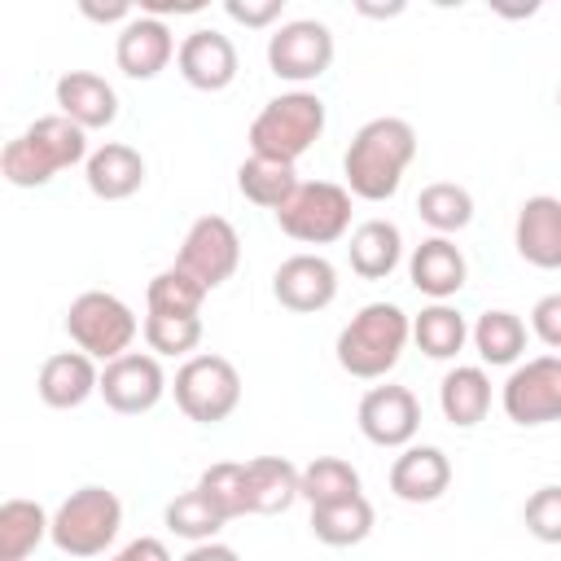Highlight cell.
I'll return each mask as SVG.
<instances>
[{
	"mask_svg": "<svg viewBox=\"0 0 561 561\" xmlns=\"http://www.w3.org/2000/svg\"><path fill=\"white\" fill-rule=\"evenodd\" d=\"M416 215L434 228V237H451V232H460V228L473 224V197L456 180H434V184L421 188Z\"/></svg>",
	"mask_w": 561,
	"mask_h": 561,
	"instance_id": "cell-30",
	"label": "cell"
},
{
	"mask_svg": "<svg viewBox=\"0 0 561 561\" xmlns=\"http://www.w3.org/2000/svg\"><path fill=\"white\" fill-rule=\"evenodd\" d=\"M280 9H285V0H228L224 4V13L241 26H267L280 18Z\"/></svg>",
	"mask_w": 561,
	"mask_h": 561,
	"instance_id": "cell-39",
	"label": "cell"
},
{
	"mask_svg": "<svg viewBox=\"0 0 561 561\" xmlns=\"http://www.w3.org/2000/svg\"><path fill=\"white\" fill-rule=\"evenodd\" d=\"M408 337H412V320L394 302H368L342 324L333 351H337L342 373L359 381H377L399 364Z\"/></svg>",
	"mask_w": 561,
	"mask_h": 561,
	"instance_id": "cell-3",
	"label": "cell"
},
{
	"mask_svg": "<svg viewBox=\"0 0 561 561\" xmlns=\"http://www.w3.org/2000/svg\"><path fill=\"white\" fill-rule=\"evenodd\" d=\"M298 478H302V469L289 465L285 456H254V460H245V513H259V517L285 513L294 500H302Z\"/></svg>",
	"mask_w": 561,
	"mask_h": 561,
	"instance_id": "cell-23",
	"label": "cell"
},
{
	"mask_svg": "<svg viewBox=\"0 0 561 561\" xmlns=\"http://www.w3.org/2000/svg\"><path fill=\"white\" fill-rule=\"evenodd\" d=\"M324 101L316 92H280L272 96L254 123H250V153L276 158V162H298L320 136H324Z\"/></svg>",
	"mask_w": 561,
	"mask_h": 561,
	"instance_id": "cell-4",
	"label": "cell"
},
{
	"mask_svg": "<svg viewBox=\"0 0 561 561\" xmlns=\"http://www.w3.org/2000/svg\"><path fill=\"white\" fill-rule=\"evenodd\" d=\"M373 504L364 495H351V500H337V504H320L311 508V535L329 548H355L373 535Z\"/></svg>",
	"mask_w": 561,
	"mask_h": 561,
	"instance_id": "cell-28",
	"label": "cell"
},
{
	"mask_svg": "<svg viewBox=\"0 0 561 561\" xmlns=\"http://www.w3.org/2000/svg\"><path fill=\"white\" fill-rule=\"evenodd\" d=\"M298 184H302L298 171H294L289 162H276V158L250 153V158L237 167V188H241V197L254 202V206H263V210H272V215L294 197Z\"/></svg>",
	"mask_w": 561,
	"mask_h": 561,
	"instance_id": "cell-27",
	"label": "cell"
},
{
	"mask_svg": "<svg viewBox=\"0 0 561 561\" xmlns=\"http://www.w3.org/2000/svg\"><path fill=\"white\" fill-rule=\"evenodd\" d=\"M333 66V31L316 18L280 22L267 35V70L285 83H311Z\"/></svg>",
	"mask_w": 561,
	"mask_h": 561,
	"instance_id": "cell-9",
	"label": "cell"
},
{
	"mask_svg": "<svg viewBox=\"0 0 561 561\" xmlns=\"http://www.w3.org/2000/svg\"><path fill=\"white\" fill-rule=\"evenodd\" d=\"M88 131L66 114H44L0 149V175L13 188H39L57 171L88 162Z\"/></svg>",
	"mask_w": 561,
	"mask_h": 561,
	"instance_id": "cell-2",
	"label": "cell"
},
{
	"mask_svg": "<svg viewBox=\"0 0 561 561\" xmlns=\"http://www.w3.org/2000/svg\"><path fill=\"white\" fill-rule=\"evenodd\" d=\"M145 342L149 351L162 359H175V355H188L197 351L202 342V316H167V311H149L145 316Z\"/></svg>",
	"mask_w": 561,
	"mask_h": 561,
	"instance_id": "cell-35",
	"label": "cell"
},
{
	"mask_svg": "<svg viewBox=\"0 0 561 561\" xmlns=\"http://www.w3.org/2000/svg\"><path fill=\"white\" fill-rule=\"evenodd\" d=\"M438 408L456 430H473L491 412V377L478 364H456L438 386Z\"/></svg>",
	"mask_w": 561,
	"mask_h": 561,
	"instance_id": "cell-25",
	"label": "cell"
},
{
	"mask_svg": "<svg viewBox=\"0 0 561 561\" xmlns=\"http://www.w3.org/2000/svg\"><path fill=\"white\" fill-rule=\"evenodd\" d=\"M175 267H184L206 289H219L241 267V237L224 215H202L184 232V245L175 254Z\"/></svg>",
	"mask_w": 561,
	"mask_h": 561,
	"instance_id": "cell-11",
	"label": "cell"
},
{
	"mask_svg": "<svg viewBox=\"0 0 561 561\" xmlns=\"http://www.w3.org/2000/svg\"><path fill=\"white\" fill-rule=\"evenodd\" d=\"M276 224L285 237L302 245H333L351 228V188L333 180H307L276 210Z\"/></svg>",
	"mask_w": 561,
	"mask_h": 561,
	"instance_id": "cell-8",
	"label": "cell"
},
{
	"mask_svg": "<svg viewBox=\"0 0 561 561\" xmlns=\"http://www.w3.org/2000/svg\"><path fill=\"white\" fill-rule=\"evenodd\" d=\"M206 285L202 280H193L184 267H162L153 280H149V289H145V302H149V311H167V316H202V302H206Z\"/></svg>",
	"mask_w": 561,
	"mask_h": 561,
	"instance_id": "cell-34",
	"label": "cell"
},
{
	"mask_svg": "<svg viewBox=\"0 0 561 561\" xmlns=\"http://www.w3.org/2000/svg\"><path fill=\"white\" fill-rule=\"evenodd\" d=\"M175 53L180 48H175L171 26L162 18H149V13H136L114 39V61L127 79H158Z\"/></svg>",
	"mask_w": 561,
	"mask_h": 561,
	"instance_id": "cell-16",
	"label": "cell"
},
{
	"mask_svg": "<svg viewBox=\"0 0 561 561\" xmlns=\"http://www.w3.org/2000/svg\"><path fill=\"white\" fill-rule=\"evenodd\" d=\"M346 254H351V272L359 280H386L403 259V237L390 219H364L351 232Z\"/></svg>",
	"mask_w": 561,
	"mask_h": 561,
	"instance_id": "cell-24",
	"label": "cell"
},
{
	"mask_svg": "<svg viewBox=\"0 0 561 561\" xmlns=\"http://www.w3.org/2000/svg\"><path fill=\"white\" fill-rule=\"evenodd\" d=\"M530 329L543 346L561 351V294H543L535 307H530Z\"/></svg>",
	"mask_w": 561,
	"mask_h": 561,
	"instance_id": "cell-38",
	"label": "cell"
},
{
	"mask_svg": "<svg viewBox=\"0 0 561 561\" xmlns=\"http://www.w3.org/2000/svg\"><path fill=\"white\" fill-rule=\"evenodd\" d=\"M197 491L232 522L245 517V460H219L197 478Z\"/></svg>",
	"mask_w": 561,
	"mask_h": 561,
	"instance_id": "cell-36",
	"label": "cell"
},
{
	"mask_svg": "<svg viewBox=\"0 0 561 561\" xmlns=\"http://www.w3.org/2000/svg\"><path fill=\"white\" fill-rule=\"evenodd\" d=\"M412 342L430 355V359H456L460 346L469 342V324L456 307L447 302H430L416 320H412Z\"/></svg>",
	"mask_w": 561,
	"mask_h": 561,
	"instance_id": "cell-31",
	"label": "cell"
},
{
	"mask_svg": "<svg viewBox=\"0 0 561 561\" xmlns=\"http://www.w3.org/2000/svg\"><path fill=\"white\" fill-rule=\"evenodd\" d=\"M57 96V114H66L70 123H79L83 131H96V127H110L118 118V92L92 75V70H66L53 88Z\"/></svg>",
	"mask_w": 561,
	"mask_h": 561,
	"instance_id": "cell-20",
	"label": "cell"
},
{
	"mask_svg": "<svg viewBox=\"0 0 561 561\" xmlns=\"http://www.w3.org/2000/svg\"><path fill=\"white\" fill-rule=\"evenodd\" d=\"M272 294L285 311L316 316L337 298V267L324 254H289L272 276Z\"/></svg>",
	"mask_w": 561,
	"mask_h": 561,
	"instance_id": "cell-14",
	"label": "cell"
},
{
	"mask_svg": "<svg viewBox=\"0 0 561 561\" xmlns=\"http://www.w3.org/2000/svg\"><path fill=\"white\" fill-rule=\"evenodd\" d=\"M96 394L105 399V408H114L123 416H140V412L158 408V399L167 394V373L153 351H127L101 368Z\"/></svg>",
	"mask_w": 561,
	"mask_h": 561,
	"instance_id": "cell-12",
	"label": "cell"
},
{
	"mask_svg": "<svg viewBox=\"0 0 561 561\" xmlns=\"http://www.w3.org/2000/svg\"><path fill=\"white\" fill-rule=\"evenodd\" d=\"M517 254L539 272H561V197L535 193L522 202L513 224Z\"/></svg>",
	"mask_w": 561,
	"mask_h": 561,
	"instance_id": "cell-17",
	"label": "cell"
},
{
	"mask_svg": "<svg viewBox=\"0 0 561 561\" xmlns=\"http://www.w3.org/2000/svg\"><path fill=\"white\" fill-rule=\"evenodd\" d=\"M408 276H412V285H416L425 298L447 302L451 294L465 289L469 263H465V254H460V245H456L451 237H425V241L412 250V259H408Z\"/></svg>",
	"mask_w": 561,
	"mask_h": 561,
	"instance_id": "cell-21",
	"label": "cell"
},
{
	"mask_svg": "<svg viewBox=\"0 0 561 561\" xmlns=\"http://www.w3.org/2000/svg\"><path fill=\"white\" fill-rule=\"evenodd\" d=\"M522 522L539 543H561V486L530 491V500L522 508Z\"/></svg>",
	"mask_w": 561,
	"mask_h": 561,
	"instance_id": "cell-37",
	"label": "cell"
},
{
	"mask_svg": "<svg viewBox=\"0 0 561 561\" xmlns=\"http://www.w3.org/2000/svg\"><path fill=\"white\" fill-rule=\"evenodd\" d=\"M298 491H302V500H307L311 508L337 504V500H351V495H364V491H359V469H355L351 460H342V456H316V460L302 469Z\"/></svg>",
	"mask_w": 561,
	"mask_h": 561,
	"instance_id": "cell-32",
	"label": "cell"
},
{
	"mask_svg": "<svg viewBox=\"0 0 561 561\" xmlns=\"http://www.w3.org/2000/svg\"><path fill=\"white\" fill-rule=\"evenodd\" d=\"M83 180H88V193L92 197L123 202V197L140 193V184H145V158H140V149H131L123 140H105L83 162Z\"/></svg>",
	"mask_w": 561,
	"mask_h": 561,
	"instance_id": "cell-22",
	"label": "cell"
},
{
	"mask_svg": "<svg viewBox=\"0 0 561 561\" xmlns=\"http://www.w3.org/2000/svg\"><path fill=\"white\" fill-rule=\"evenodd\" d=\"M557 105H561V92H557Z\"/></svg>",
	"mask_w": 561,
	"mask_h": 561,
	"instance_id": "cell-43",
	"label": "cell"
},
{
	"mask_svg": "<svg viewBox=\"0 0 561 561\" xmlns=\"http://www.w3.org/2000/svg\"><path fill=\"white\" fill-rule=\"evenodd\" d=\"M66 333L75 342V351L110 364L118 355L131 351L136 333H140V320L136 311L118 298V294H105V289H83L70 307H66Z\"/></svg>",
	"mask_w": 561,
	"mask_h": 561,
	"instance_id": "cell-6",
	"label": "cell"
},
{
	"mask_svg": "<svg viewBox=\"0 0 561 561\" xmlns=\"http://www.w3.org/2000/svg\"><path fill=\"white\" fill-rule=\"evenodd\" d=\"M53 530V517L35 500H4L0 504V561H26Z\"/></svg>",
	"mask_w": 561,
	"mask_h": 561,
	"instance_id": "cell-26",
	"label": "cell"
},
{
	"mask_svg": "<svg viewBox=\"0 0 561 561\" xmlns=\"http://www.w3.org/2000/svg\"><path fill=\"white\" fill-rule=\"evenodd\" d=\"M162 522H167V530L171 535H180V539H188V543H210L224 526H228V517L193 486V491H184V495H175L171 504H167V513H162Z\"/></svg>",
	"mask_w": 561,
	"mask_h": 561,
	"instance_id": "cell-33",
	"label": "cell"
},
{
	"mask_svg": "<svg viewBox=\"0 0 561 561\" xmlns=\"http://www.w3.org/2000/svg\"><path fill=\"white\" fill-rule=\"evenodd\" d=\"M184 561H241V557H237L228 543H215V539H210V543H193V548L184 552Z\"/></svg>",
	"mask_w": 561,
	"mask_h": 561,
	"instance_id": "cell-42",
	"label": "cell"
},
{
	"mask_svg": "<svg viewBox=\"0 0 561 561\" xmlns=\"http://www.w3.org/2000/svg\"><path fill=\"white\" fill-rule=\"evenodd\" d=\"M469 337H473L482 364H491V368L517 364L522 351H526V324H522V316H513V311H504V307L482 311L478 324L469 329Z\"/></svg>",
	"mask_w": 561,
	"mask_h": 561,
	"instance_id": "cell-29",
	"label": "cell"
},
{
	"mask_svg": "<svg viewBox=\"0 0 561 561\" xmlns=\"http://www.w3.org/2000/svg\"><path fill=\"white\" fill-rule=\"evenodd\" d=\"M123 526V500L110 486H79L70 491L57 513L48 539L66 557H101Z\"/></svg>",
	"mask_w": 561,
	"mask_h": 561,
	"instance_id": "cell-5",
	"label": "cell"
},
{
	"mask_svg": "<svg viewBox=\"0 0 561 561\" xmlns=\"http://www.w3.org/2000/svg\"><path fill=\"white\" fill-rule=\"evenodd\" d=\"M504 416L513 425H552L561 421V359L557 355H535L517 364L500 390Z\"/></svg>",
	"mask_w": 561,
	"mask_h": 561,
	"instance_id": "cell-10",
	"label": "cell"
},
{
	"mask_svg": "<svg viewBox=\"0 0 561 561\" xmlns=\"http://www.w3.org/2000/svg\"><path fill=\"white\" fill-rule=\"evenodd\" d=\"M110 561H171V548L162 539H153V535H140L127 548H118Z\"/></svg>",
	"mask_w": 561,
	"mask_h": 561,
	"instance_id": "cell-40",
	"label": "cell"
},
{
	"mask_svg": "<svg viewBox=\"0 0 561 561\" xmlns=\"http://www.w3.org/2000/svg\"><path fill=\"white\" fill-rule=\"evenodd\" d=\"M175 66H180V75H184L188 88H197V92H224L237 79L241 57H237V44L224 31L202 26V31H188L180 39Z\"/></svg>",
	"mask_w": 561,
	"mask_h": 561,
	"instance_id": "cell-15",
	"label": "cell"
},
{
	"mask_svg": "<svg viewBox=\"0 0 561 561\" xmlns=\"http://www.w3.org/2000/svg\"><path fill=\"white\" fill-rule=\"evenodd\" d=\"M175 408L197 425H219L241 403V373L224 355H188L175 368Z\"/></svg>",
	"mask_w": 561,
	"mask_h": 561,
	"instance_id": "cell-7",
	"label": "cell"
},
{
	"mask_svg": "<svg viewBox=\"0 0 561 561\" xmlns=\"http://www.w3.org/2000/svg\"><path fill=\"white\" fill-rule=\"evenodd\" d=\"M421 430V403L408 386H373L364 399H359V434L373 443V447H412Z\"/></svg>",
	"mask_w": 561,
	"mask_h": 561,
	"instance_id": "cell-13",
	"label": "cell"
},
{
	"mask_svg": "<svg viewBox=\"0 0 561 561\" xmlns=\"http://www.w3.org/2000/svg\"><path fill=\"white\" fill-rule=\"evenodd\" d=\"M412 158H416V127L408 118H394V114L368 118L351 136L346 158H342V175H346L351 197H364V202L394 197Z\"/></svg>",
	"mask_w": 561,
	"mask_h": 561,
	"instance_id": "cell-1",
	"label": "cell"
},
{
	"mask_svg": "<svg viewBox=\"0 0 561 561\" xmlns=\"http://www.w3.org/2000/svg\"><path fill=\"white\" fill-rule=\"evenodd\" d=\"M35 390L48 408L57 412H70L79 403H88L96 390H101V368L92 355L83 351H57L39 364V377H35Z\"/></svg>",
	"mask_w": 561,
	"mask_h": 561,
	"instance_id": "cell-19",
	"label": "cell"
},
{
	"mask_svg": "<svg viewBox=\"0 0 561 561\" xmlns=\"http://www.w3.org/2000/svg\"><path fill=\"white\" fill-rule=\"evenodd\" d=\"M79 13H83V18H92V22H123V26L136 18L127 0H114V4H92V0H83V4H79Z\"/></svg>",
	"mask_w": 561,
	"mask_h": 561,
	"instance_id": "cell-41",
	"label": "cell"
},
{
	"mask_svg": "<svg viewBox=\"0 0 561 561\" xmlns=\"http://www.w3.org/2000/svg\"><path fill=\"white\" fill-rule=\"evenodd\" d=\"M451 486V460L434 443H412L390 465V491L403 504H434Z\"/></svg>",
	"mask_w": 561,
	"mask_h": 561,
	"instance_id": "cell-18",
	"label": "cell"
}]
</instances>
